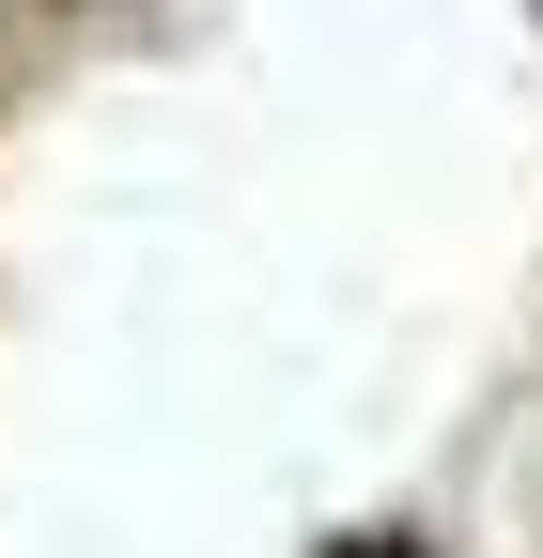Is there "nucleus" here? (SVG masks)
<instances>
[]
</instances>
